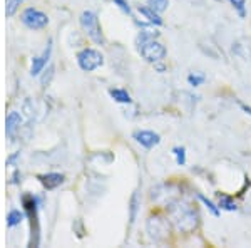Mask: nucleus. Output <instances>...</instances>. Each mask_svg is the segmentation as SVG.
Segmentation results:
<instances>
[{"instance_id":"nucleus-6","label":"nucleus","mask_w":251,"mask_h":248,"mask_svg":"<svg viewBox=\"0 0 251 248\" xmlns=\"http://www.w3.org/2000/svg\"><path fill=\"white\" fill-rule=\"evenodd\" d=\"M77 64L86 72L96 71L97 67H100L104 64V55L96 49H82L77 54Z\"/></svg>"},{"instance_id":"nucleus-8","label":"nucleus","mask_w":251,"mask_h":248,"mask_svg":"<svg viewBox=\"0 0 251 248\" xmlns=\"http://www.w3.org/2000/svg\"><path fill=\"white\" fill-rule=\"evenodd\" d=\"M134 139L146 149H151V148H154V146H157L161 143L159 134L154 133V131H146V129H143V131H136Z\"/></svg>"},{"instance_id":"nucleus-19","label":"nucleus","mask_w":251,"mask_h":248,"mask_svg":"<svg viewBox=\"0 0 251 248\" xmlns=\"http://www.w3.org/2000/svg\"><path fill=\"white\" fill-rule=\"evenodd\" d=\"M229 3L234 7V10L238 12L241 19L246 17V0H229Z\"/></svg>"},{"instance_id":"nucleus-10","label":"nucleus","mask_w":251,"mask_h":248,"mask_svg":"<svg viewBox=\"0 0 251 248\" xmlns=\"http://www.w3.org/2000/svg\"><path fill=\"white\" fill-rule=\"evenodd\" d=\"M37 180L40 181V185L46 190H55L59 188L64 183V174L60 173H47V174H39Z\"/></svg>"},{"instance_id":"nucleus-20","label":"nucleus","mask_w":251,"mask_h":248,"mask_svg":"<svg viewBox=\"0 0 251 248\" xmlns=\"http://www.w3.org/2000/svg\"><path fill=\"white\" fill-rule=\"evenodd\" d=\"M173 154L174 158H176V163L179 166H184L186 165V149L183 146H176V148L173 149Z\"/></svg>"},{"instance_id":"nucleus-13","label":"nucleus","mask_w":251,"mask_h":248,"mask_svg":"<svg viewBox=\"0 0 251 248\" xmlns=\"http://www.w3.org/2000/svg\"><path fill=\"white\" fill-rule=\"evenodd\" d=\"M109 96H111L116 103H121V104H131L132 103L131 94H129L126 89H111V91H109Z\"/></svg>"},{"instance_id":"nucleus-4","label":"nucleus","mask_w":251,"mask_h":248,"mask_svg":"<svg viewBox=\"0 0 251 248\" xmlns=\"http://www.w3.org/2000/svg\"><path fill=\"white\" fill-rule=\"evenodd\" d=\"M171 221L169 218H164L161 215H152V217L148 218V223H146V228H148V233L154 242H166L171 235Z\"/></svg>"},{"instance_id":"nucleus-2","label":"nucleus","mask_w":251,"mask_h":248,"mask_svg":"<svg viewBox=\"0 0 251 248\" xmlns=\"http://www.w3.org/2000/svg\"><path fill=\"white\" fill-rule=\"evenodd\" d=\"M159 32L157 30H141L136 39L137 52L146 62L157 64L163 62L166 57V47L157 40Z\"/></svg>"},{"instance_id":"nucleus-16","label":"nucleus","mask_w":251,"mask_h":248,"mask_svg":"<svg viewBox=\"0 0 251 248\" xmlns=\"http://www.w3.org/2000/svg\"><path fill=\"white\" fill-rule=\"evenodd\" d=\"M168 5H169V0H148V7H151L157 14H163L168 9Z\"/></svg>"},{"instance_id":"nucleus-25","label":"nucleus","mask_w":251,"mask_h":248,"mask_svg":"<svg viewBox=\"0 0 251 248\" xmlns=\"http://www.w3.org/2000/svg\"><path fill=\"white\" fill-rule=\"evenodd\" d=\"M241 109L246 112V114H250L251 116V106H246V104H241Z\"/></svg>"},{"instance_id":"nucleus-9","label":"nucleus","mask_w":251,"mask_h":248,"mask_svg":"<svg viewBox=\"0 0 251 248\" xmlns=\"http://www.w3.org/2000/svg\"><path fill=\"white\" fill-rule=\"evenodd\" d=\"M50 52H52V40H49L46 51H44L42 54L39 55V57L32 59V66H30V74L32 76H37V74L42 72V69L47 66L49 59H50Z\"/></svg>"},{"instance_id":"nucleus-7","label":"nucleus","mask_w":251,"mask_h":248,"mask_svg":"<svg viewBox=\"0 0 251 248\" xmlns=\"http://www.w3.org/2000/svg\"><path fill=\"white\" fill-rule=\"evenodd\" d=\"M22 22L32 30H40L49 24V19L46 14L30 7V9H25L22 12Z\"/></svg>"},{"instance_id":"nucleus-5","label":"nucleus","mask_w":251,"mask_h":248,"mask_svg":"<svg viewBox=\"0 0 251 248\" xmlns=\"http://www.w3.org/2000/svg\"><path fill=\"white\" fill-rule=\"evenodd\" d=\"M24 208H25L27 215H29L30 220V247H37L39 245V218H37V198L30 196V194H25L24 196Z\"/></svg>"},{"instance_id":"nucleus-18","label":"nucleus","mask_w":251,"mask_h":248,"mask_svg":"<svg viewBox=\"0 0 251 248\" xmlns=\"http://www.w3.org/2000/svg\"><path fill=\"white\" fill-rule=\"evenodd\" d=\"M22 220H24V215L20 213L19 210H12L9 213V217H7V225H9V226H17Z\"/></svg>"},{"instance_id":"nucleus-17","label":"nucleus","mask_w":251,"mask_h":248,"mask_svg":"<svg viewBox=\"0 0 251 248\" xmlns=\"http://www.w3.org/2000/svg\"><path fill=\"white\" fill-rule=\"evenodd\" d=\"M198 198H200V201H201V203H204L206 208L211 211L213 217H220V206L214 205V203H213L211 200H208V198H206L204 194H198Z\"/></svg>"},{"instance_id":"nucleus-11","label":"nucleus","mask_w":251,"mask_h":248,"mask_svg":"<svg viewBox=\"0 0 251 248\" xmlns=\"http://www.w3.org/2000/svg\"><path fill=\"white\" fill-rule=\"evenodd\" d=\"M20 124H22V117H20L19 112H10L7 116V121H5V131H7V136L9 138H14L15 133L19 131Z\"/></svg>"},{"instance_id":"nucleus-21","label":"nucleus","mask_w":251,"mask_h":248,"mask_svg":"<svg viewBox=\"0 0 251 248\" xmlns=\"http://www.w3.org/2000/svg\"><path fill=\"white\" fill-rule=\"evenodd\" d=\"M204 81H206V77H204V74H201V72H194V74L188 76V83L191 84V86H194V87L201 86Z\"/></svg>"},{"instance_id":"nucleus-22","label":"nucleus","mask_w":251,"mask_h":248,"mask_svg":"<svg viewBox=\"0 0 251 248\" xmlns=\"http://www.w3.org/2000/svg\"><path fill=\"white\" fill-rule=\"evenodd\" d=\"M20 3H22V0H7V5H5L7 17H12V15H14L15 12H17Z\"/></svg>"},{"instance_id":"nucleus-14","label":"nucleus","mask_w":251,"mask_h":248,"mask_svg":"<svg viewBox=\"0 0 251 248\" xmlns=\"http://www.w3.org/2000/svg\"><path fill=\"white\" fill-rule=\"evenodd\" d=\"M218 206H220V210H226V211L238 210L236 201H234L231 196H228V194H221V196L218 198Z\"/></svg>"},{"instance_id":"nucleus-15","label":"nucleus","mask_w":251,"mask_h":248,"mask_svg":"<svg viewBox=\"0 0 251 248\" xmlns=\"http://www.w3.org/2000/svg\"><path fill=\"white\" fill-rule=\"evenodd\" d=\"M131 215H129V218H131V223H134L136 221V217H137V210H139V206H141V198H139V191H134V194H132V198H131Z\"/></svg>"},{"instance_id":"nucleus-3","label":"nucleus","mask_w":251,"mask_h":248,"mask_svg":"<svg viewBox=\"0 0 251 248\" xmlns=\"http://www.w3.org/2000/svg\"><path fill=\"white\" fill-rule=\"evenodd\" d=\"M80 27H82V30L87 34V37L92 40V42H96L97 46H102L104 42H106V39H104V34H102V27H100L99 24V19H97V15L94 12L91 10H86L80 14Z\"/></svg>"},{"instance_id":"nucleus-24","label":"nucleus","mask_w":251,"mask_h":248,"mask_svg":"<svg viewBox=\"0 0 251 248\" xmlns=\"http://www.w3.org/2000/svg\"><path fill=\"white\" fill-rule=\"evenodd\" d=\"M52 76H54V67H49L46 71V74H44V77H42V87H47V84L50 83Z\"/></svg>"},{"instance_id":"nucleus-12","label":"nucleus","mask_w":251,"mask_h":248,"mask_svg":"<svg viewBox=\"0 0 251 248\" xmlns=\"http://www.w3.org/2000/svg\"><path fill=\"white\" fill-rule=\"evenodd\" d=\"M139 12L144 15L146 19L149 20V22L152 24V26H161V24H163V19H161V14H157V12H156V10H152L151 7L143 5V7H139Z\"/></svg>"},{"instance_id":"nucleus-1","label":"nucleus","mask_w":251,"mask_h":248,"mask_svg":"<svg viewBox=\"0 0 251 248\" xmlns=\"http://www.w3.org/2000/svg\"><path fill=\"white\" fill-rule=\"evenodd\" d=\"M166 215L177 233H193L200 226V213L184 200H173L166 205Z\"/></svg>"},{"instance_id":"nucleus-23","label":"nucleus","mask_w":251,"mask_h":248,"mask_svg":"<svg viewBox=\"0 0 251 248\" xmlns=\"http://www.w3.org/2000/svg\"><path fill=\"white\" fill-rule=\"evenodd\" d=\"M114 3L117 7H119L121 10L124 12V14H127V15H132V10H131V7H129V3L126 2V0H114Z\"/></svg>"}]
</instances>
